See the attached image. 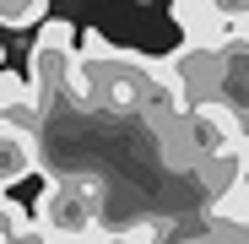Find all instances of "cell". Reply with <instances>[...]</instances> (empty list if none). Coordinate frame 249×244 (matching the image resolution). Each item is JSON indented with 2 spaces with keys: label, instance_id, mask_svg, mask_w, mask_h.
<instances>
[{
  "label": "cell",
  "instance_id": "9c48e42d",
  "mask_svg": "<svg viewBox=\"0 0 249 244\" xmlns=\"http://www.w3.org/2000/svg\"><path fill=\"white\" fill-rule=\"evenodd\" d=\"M244 114H249V98H244Z\"/></svg>",
  "mask_w": 249,
  "mask_h": 244
},
{
  "label": "cell",
  "instance_id": "52a82bcc",
  "mask_svg": "<svg viewBox=\"0 0 249 244\" xmlns=\"http://www.w3.org/2000/svg\"><path fill=\"white\" fill-rule=\"evenodd\" d=\"M0 244H54V239H49L44 228L33 223V228H22V233H6V239H0Z\"/></svg>",
  "mask_w": 249,
  "mask_h": 244
},
{
  "label": "cell",
  "instance_id": "8992f818",
  "mask_svg": "<svg viewBox=\"0 0 249 244\" xmlns=\"http://www.w3.org/2000/svg\"><path fill=\"white\" fill-rule=\"evenodd\" d=\"M92 244H157V228H136V233L130 228H103Z\"/></svg>",
  "mask_w": 249,
  "mask_h": 244
},
{
  "label": "cell",
  "instance_id": "7a4b0ae2",
  "mask_svg": "<svg viewBox=\"0 0 249 244\" xmlns=\"http://www.w3.org/2000/svg\"><path fill=\"white\" fill-rule=\"evenodd\" d=\"M71 71H76V27L49 17L38 27L33 55H27V87H33V103L44 114H54L71 98Z\"/></svg>",
  "mask_w": 249,
  "mask_h": 244
},
{
  "label": "cell",
  "instance_id": "5b68a950",
  "mask_svg": "<svg viewBox=\"0 0 249 244\" xmlns=\"http://www.w3.org/2000/svg\"><path fill=\"white\" fill-rule=\"evenodd\" d=\"M44 11V0H0V27H38Z\"/></svg>",
  "mask_w": 249,
  "mask_h": 244
},
{
  "label": "cell",
  "instance_id": "6da1fadb",
  "mask_svg": "<svg viewBox=\"0 0 249 244\" xmlns=\"http://www.w3.org/2000/svg\"><path fill=\"white\" fill-rule=\"evenodd\" d=\"M98 190L87 179H54L44 185V195H38L33 206V223L44 228L54 244H92L103 228H98Z\"/></svg>",
  "mask_w": 249,
  "mask_h": 244
},
{
  "label": "cell",
  "instance_id": "3957f363",
  "mask_svg": "<svg viewBox=\"0 0 249 244\" xmlns=\"http://www.w3.org/2000/svg\"><path fill=\"white\" fill-rule=\"evenodd\" d=\"M174 22L184 33V49L200 55H222L238 44V6H206V0H184L174 6Z\"/></svg>",
  "mask_w": 249,
  "mask_h": 244
},
{
  "label": "cell",
  "instance_id": "277c9868",
  "mask_svg": "<svg viewBox=\"0 0 249 244\" xmlns=\"http://www.w3.org/2000/svg\"><path fill=\"white\" fill-rule=\"evenodd\" d=\"M38 141H22V136H0V195H11L17 179H27L38 169Z\"/></svg>",
  "mask_w": 249,
  "mask_h": 244
},
{
  "label": "cell",
  "instance_id": "ba28073f",
  "mask_svg": "<svg viewBox=\"0 0 249 244\" xmlns=\"http://www.w3.org/2000/svg\"><path fill=\"white\" fill-rule=\"evenodd\" d=\"M238 38L249 44V6H238Z\"/></svg>",
  "mask_w": 249,
  "mask_h": 244
}]
</instances>
